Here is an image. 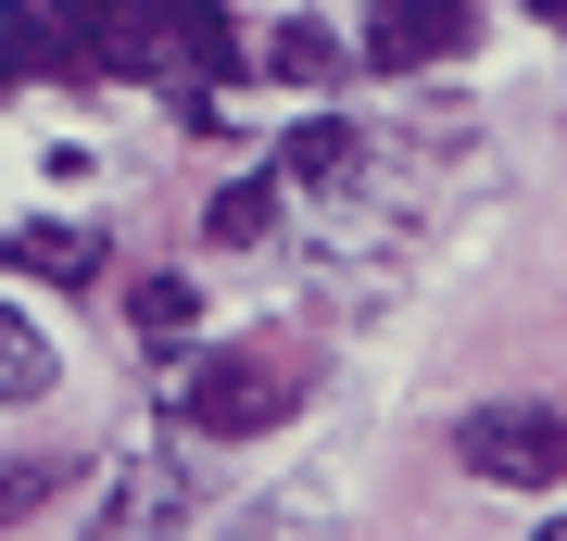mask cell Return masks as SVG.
Returning <instances> with one entry per match:
<instances>
[{"instance_id": "obj_12", "label": "cell", "mask_w": 567, "mask_h": 541, "mask_svg": "<svg viewBox=\"0 0 567 541\" xmlns=\"http://www.w3.org/2000/svg\"><path fill=\"white\" fill-rule=\"evenodd\" d=\"M51 491H63V466H51V454H0V529H13V517H39Z\"/></svg>"}, {"instance_id": "obj_4", "label": "cell", "mask_w": 567, "mask_h": 541, "mask_svg": "<svg viewBox=\"0 0 567 541\" xmlns=\"http://www.w3.org/2000/svg\"><path fill=\"white\" fill-rule=\"evenodd\" d=\"M466 39H480V13H466V0H379L365 63H379V76H416V63H454Z\"/></svg>"}, {"instance_id": "obj_6", "label": "cell", "mask_w": 567, "mask_h": 541, "mask_svg": "<svg viewBox=\"0 0 567 541\" xmlns=\"http://www.w3.org/2000/svg\"><path fill=\"white\" fill-rule=\"evenodd\" d=\"M353 164H365L353 114H328V101H316V114H303V126H290V139H278V189H341Z\"/></svg>"}, {"instance_id": "obj_14", "label": "cell", "mask_w": 567, "mask_h": 541, "mask_svg": "<svg viewBox=\"0 0 567 541\" xmlns=\"http://www.w3.org/2000/svg\"><path fill=\"white\" fill-rule=\"evenodd\" d=\"M0 89H13V63H0Z\"/></svg>"}, {"instance_id": "obj_13", "label": "cell", "mask_w": 567, "mask_h": 541, "mask_svg": "<svg viewBox=\"0 0 567 541\" xmlns=\"http://www.w3.org/2000/svg\"><path fill=\"white\" fill-rule=\"evenodd\" d=\"M543 541H567V517H543Z\"/></svg>"}, {"instance_id": "obj_9", "label": "cell", "mask_w": 567, "mask_h": 541, "mask_svg": "<svg viewBox=\"0 0 567 541\" xmlns=\"http://www.w3.org/2000/svg\"><path fill=\"white\" fill-rule=\"evenodd\" d=\"M215 541H328V503H316V491H265V503H240Z\"/></svg>"}, {"instance_id": "obj_3", "label": "cell", "mask_w": 567, "mask_h": 541, "mask_svg": "<svg viewBox=\"0 0 567 541\" xmlns=\"http://www.w3.org/2000/svg\"><path fill=\"white\" fill-rule=\"evenodd\" d=\"M177 529H189V466H177V454L114 466L102 517H89V541H177Z\"/></svg>"}, {"instance_id": "obj_2", "label": "cell", "mask_w": 567, "mask_h": 541, "mask_svg": "<svg viewBox=\"0 0 567 541\" xmlns=\"http://www.w3.org/2000/svg\"><path fill=\"white\" fill-rule=\"evenodd\" d=\"M454 466L492 491H555L567 479V403H480V416H454Z\"/></svg>"}, {"instance_id": "obj_8", "label": "cell", "mask_w": 567, "mask_h": 541, "mask_svg": "<svg viewBox=\"0 0 567 541\" xmlns=\"http://www.w3.org/2000/svg\"><path fill=\"white\" fill-rule=\"evenodd\" d=\"M203 240L215 252H265V240H278V177H227L203 201Z\"/></svg>"}, {"instance_id": "obj_5", "label": "cell", "mask_w": 567, "mask_h": 541, "mask_svg": "<svg viewBox=\"0 0 567 541\" xmlns=\"http://www.w3.org/2000/svg\"><path fill=\"white\" fill-rule=\"evenodd\" d=\"M0 278H39V290H89V278H102V227H76V215H25L13 240H0Z\"/></svg>"}, {"instance_id": "obj_10", "label": "cell", "mask_w": 567, "mask_h": 541, "mask_svg": "<svg viewBox=\"0 0 567 541\" xmlns=\"http://www.w3.org/2000/svg\"><path fill=\"white\" fill-rule=\"evenodd\" d=\"M126 327H140V341H189V327H203V290L189 278H126Z\"/></svg>"}, {"instance_id": "obj_1", "label": "cell", "mask_w": 567, "mask_h": 541, "mask_svg": "<svg viewBox=\"0 0 567 541\" xmlns=\"http://www.w3.org/2000/svg\"><path fill=\"white\" fill-rule=\"evenodd\" d=\"M303 403V365L290 353H265V341H240V353H203L177 378V416L203 428V441H265V428Z\"/></svg>"}, {"instance_id": "obj_11", "label": "cell", "mask_w": 567, "mask_h": 541, "mask_svg": "<svg viewBox=\"0 0 567 541\" xmlns=\"http://www.w3.org/2000/svg\"><path fill=\"white\" fill-rule=\"evenodd\" d=\"M39 391H51V341H39V315L0 302V403H39Z\"/></svg>"}, {"instance_id": "obj_7", "label": "cell", "mask_w": 567, "mask_h": 541, "mask_svg": "<svg viewBox=\"0 0 567 541\" xmlns=\"http://www.w3.org/2000/svg\"><path fill=\"white\" fill-rule=\"evenodd\" d=\"M265 76H278V89H341L353 76V39H328V25H278V39H265Z\"/></svg>"}]
</instances>
